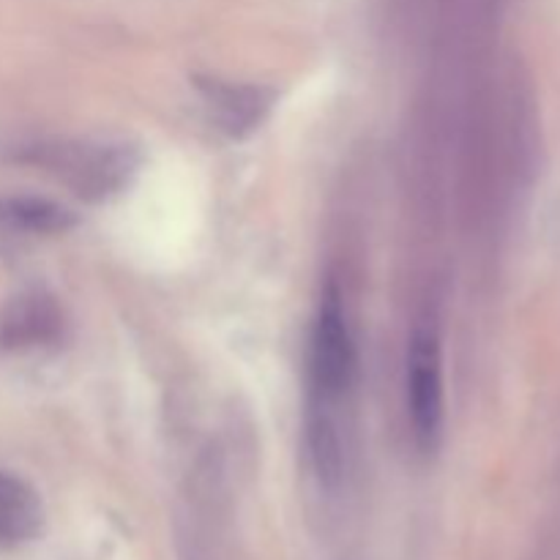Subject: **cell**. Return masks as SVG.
Masks as SVG:
<instances>
[{"label": "cell", "mask_w": 560, "mask_h": 560, "mask_svg": "<svg viewBox=\"0 0 560 560\" xmlns=\"http://www.w3.org/2000/svg\"><path fill=\"white\" fill-rule=\"evenodd\" d=\"M306 366H310V413H306L310 457L317 479L326 487H337L345 474L339 410L355 386L359 353H355L342 293L334 282H328L317 306Z\"/></svg>", "instance_id": "obj_1"}, {"label": "cell", "mask_w": 560, "mask_h": 560, "mask_svg": "<svg viewBox=\"0 0 560 560\" xmlns=\"http://www.w3.org/2000/svg\"><path fill=\"white\" fill-rule=\"evenodd\" d=\"M22 162L58 175L88 200H102L120 191L137 167L131 148L104 142H42L25 148Z\"/></svg>", "instance_id": "obj_2"}, {"label": "cell", "mask_w": 560, "mask_h": 560, "mask_svg": "<svg viewBox=\"0 0 560 560\" xmlns=\"http://www.w3.org/2000/svg\"><path fill=\"white\" fill-rule=\"evenodd\" d=\"M443 350L435 326H416L408 348V421L419 452L435 454L443 441Z\"/></svg>", "instance_id": "obj_3"}, {"label": "cell", "mask_w": 560, "mask_h": 560, "mask_svg": "<svg viewBox=\"0 0 560 560\" xmlns=\"http://www.w3.org/2000/svg\"><path fill=\"white\" fill-rule=\"evenodd\" d=\"M63 310L52 295L31 290L11 301L0 315V350H33L63 339Z\"/></svg>", "instance_id": "obj_4"}, {"label": "cell", "mask_w": 560, "mask_h": 560, "mask_svg": "<svg viewBox=\"0 0 560 560\" xmlns=\"http://www.w3.org/2000/svg\"><path fill=\"white\" fill-rule=\"evenodd\" d=\"M206 107L211 109V118L219 129L230 137H244L257 129L271 107V93L260 85H238V82L202 80L200 82Z\"/></svg>", "instance_id": "obj_5"}, {"label": "cell", "mask_w": 560, "mask_h": 560, "mask_svg": "<svg viewBox=\"0 0 560 560\" xmlns=\"http://www.w3.org/2000/svg\"><path fill=\"white\" fill-rule=\"evenodd\" d=\"M42 528L44 506L38 492L22 476L0 470V552L27 545Z\"/></svg>", "instance_id": "obj_6"}, {"label": "cell", "mask_w": 560, "mask_h": 560, "mask_svg": "<svg viewBox=\"0 0 560 560\" xmlns=\"http://www.w3.org/2000/svg\"><path fill=\"white\" fill-rule=\"evenodd\" d=\"M74 213L44 197H0V233L58 235L74 228Z\"/></svg>", "instance_id": "obj_7"}]
</instances>
